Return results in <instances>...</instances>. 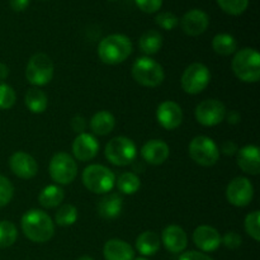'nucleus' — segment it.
<instances>
[{
  "label": "nucleus",
  "mask_w": 260,
  "mask_h": 260,
  "mask_svg": "<svg viewBox=\"0 0 260 260\" xmlns=\"http://www.w3.org/2000/svg\"><path fill=\"white\" fill-rule=\"evenodd\" d=\"M161 243L170 253H182L188 245V236L185 231L178 225H170L161 233Z\"/></svg>",
  "instance_id": "18"
},
{
  "label": "nucleus",
  "mask_w": 260,
  "mask_h": 260,
  "mask_svg": "<svg viewBox=\"0 0 260 260\" xmlns=\"http://www.w3.org/2000/svg\"><path fill=\"white\" fill-rule=\"evenodd\" d=\"M218 7L230 15H240L246 10L249 0H216Z\"/></svg>",
  "instance_id": "32"
},
{
  "label": "nucleus",
  "mask_w": 260,
  "mask_h": 260,
  "mask_svg": "<svg viewBox=\"0 0 260 260\" xmlns=\"http://www.w3.org/2000/svg\"><path fill=\"white\" fill-rule=\"evenodd\" d=\"M189 156L201 167H213L220 159V150L216 142L207 136H197L188 147Z\"/></svg>",
  "instance_id": "8"
},
{
  "label": "nucleus",
  "mask_w": 260,
  "mask_h": 260,
  "mask_svg": "<svg viewBox=\"0 0 260 260\" xmlns=\"http://www.w3.org/2000/svg\"><path fill=\"white\" fill-rule=\"evenodd\" d=\"M170 149L162 140H150L142 146L141 156L147 164L161 165L168 160Z\"/></svg>",
  "instance_id": "19"
},
{
  "label": "nucleus",
  "mask_w": 260,
  "mask_h": 260,
  "mask_svg": "<svg viewBox=\"0 0 260 260\" xmlns=\"http://www.w3.org/2000/svg\"><path fill=\"white\" fill-rule=\"evenodd\" d=\"M116 183L119 192L128 196L139 192L140 187H141V180H140L139 175L132 172L122 173L118 177V179L116 180Z\"/></svg>",
  "instance_id": "29"
},
{
  "label": "nucleus",
  "mask_w": 260,
  "mask_h": 260,
  "mask_svg": "<svg viewBox=\"0 0 260 260\" xmlns=\"http://www.w3.org/2000/svg\"><path fill=\"white\" fill-rule=\"evenodd\" d=\"M131 73L135 81L146 88H156L165 79L162 66L149 56L137 58L132 65Z\"/></svg>",
  "instance_id": "4"
},
{
  "label": "nucleus",
  "mask_w": 260,
  "mask_h": 260,
  "mask_svg": "<svg viewBox=\"0 0 260 260\" xmlns=\"http://www.w3.org/2000/svg\"><path fill=\"white\" fill-rule=\"evenodd\" d=\"M134 260H149V259L145 258V256H140V258H136V259H134Z\"/></svg>",
  "instance_id": "46"
},
{
  "label": "nucleus",
  "mask_w": 260,
  "mask_h": 260,
  "mask_svg": "<svg viewBox=\"0 0 260 260\" xmlns=\"http://www.w3.org/2000/svg\"><path fill=\"white\" fill-rule=\"evenodd\" d=\"M194 114L198 123L206 127H213L225 119L226 107L217 99H206L198 104Z\"/></svg>",
  "instance_id": "11"
},
{
  "label": "nucleus",
  "mask_w": 260,
  "mask_h": 260,
  "mask_svg": "<svg viewBox=\"0 0 260 260\" xmlns=\"http://www.w3.org/2000/svg\"><path fill=\"white\" fill-rule=\"evenodd\" d=\"M240 119H241L240 114H239L236 111H231L230 113L228 114V122H229V123L236 124V123H239V122H240Z\"/></svg>",
  "instance_id": "43"
},
{
  "label": "nucleus",
  "mask_w": 260,
  "mask_h": 260,
  "mask_svg": "<svg viewBox=\"0 0 260 260\" xmlns=\"http://www.w3.org/2000/svg\"><path fill=\"white\" fill-rule=\"evenodd\" d=\"M71 128L76 134H83L86 128V119L83 116H75L71 119Z\"/></svg>",
  "instance_id": "40"
},
{
  "label": "nucleus",
  "mask_w": 260,
  "mask_h": 260,
  "mask_svg": "<svg viewBox=\"0 0 260 260\" xmlns=\"http://www.w3.org/2000/svg\"><path fill=\"white\" fill-rule=\"evenodd\" d=\"M238 161L239 168L244 173L250 175H258L260 173V154L259 147L255 145H248L243 149L238 150Z\"/></svg>",
  "instance_id": "20"
},
{
  "label": "nucleus",
  "mask_w": 260,
  "mask_h": 260,
  "mask_svg": "<svg viewBox=\"0 0 260 260\" xmlns=\"http://www.w3.org/2000/svg\"><path fill=\"white\" fill-rule=\"evenodd\" d=\"M10 8L14 12H23L29 5V0H10Z\"/></svg>",
  "instance_id": "42"
},
{
  "label": "nucleus",
  "mask_w": 260,
  "mask_h": 260,
  "mask_svg": "<svg viewBox=\"0 0 260 260\" xmlns=\"http://www.w3.org/2000/svg\"><path fill=\"white\" fill-rule=\"evenodd\" d=\"M179 260H213L210 255L202 253V251H187L179 256Z\"/></svg>",
  "instance_id": "39"
},
{
  "label": "nucleus",
  "mask_w": 260,
  "mask_h": 260,
  "mask_svg": "<svg viewBox=\"0 0 260 260\" xmlns=\"http://www.w3.org/2000/svg\"><path fill=\"white\" fill-rule=\"evenodd\" d=\"M221 238L217 230L212 226L202 225L198 226L193 233V243L200 250L205 253H211L220 248Z\"/></svg>",
  "instance_id": "16"
},
{
  "label": "nucleus",
  "mask_w": 260,
  "mask_h": 260,
  "mask_svg": "<svg viewBox=\"0 0 260 260\" xmlns=\"http://www.w3.org/2000/svg\"><path fill=\"white\" fill-rule=\"evenodd\" d=\"M17 94L14 89L5 83H0V109H10L15 104Z\"/></svg>",
  "instance_id": "34"
},
{
  "label": "nucleus",
  "mask_w": 260,
  "mask_h": 260,
  "mask_svg": "<svg viewBox=\"0 0 260 260\" xmlns=\"http://www.w3.org/2000/svg\"><path fill=\"white\" fill-rule=\"evenodd\" d=\"M211 81V73L210 69L201 62L190 63L184 70L182 75V84L183 90L187 94H200L205 90Z\"/></svg>",
  "instance_id": "10"
},
{
  "label": "nucleus",
  "mask_w": 260,
  "mask_h": 260,
  "mask_svg": "<svg viewBox=\"0 0 260 260\" xmlns=\"http://www.w3.org/2000/svg\"><path fill=\"white\" fill-rule=\"evenodd\" d=\"M254 197V187L245 177H238L229 183L226 188V198L235 207H246Z\"/></svg>",
  "instance_id": "12"
},
{
  "label": "nucleus",
  "mask_w": 260,
  "mask_h": 260,
  "mask_svg": "<svg viewBox=\"0 0 260 260\" xmlns=\"http://www.w3.org/2000/svg\"><path fill=\"white\" fill-rule=\"evenodd\" d=\"M63 198H65V192L62 188L52 184L47 185L41 190L40 196H38V202L45 208H55L62 203Z\"/></svg>",
  "instance_id": "25"
},
{
  "label": "nucleus",
  "mask_w": 260,
  "mask_h": 260,
  "mask_svg": "<svg viewBox=\"0 0 260 260\" xmlns=\"http://www.w3.org/2000/svg\"><path fill=\"white\" fill-rule=\"evenodd\" d=\"M236 78L244 83H256L260 79V55L254 48L245 47L235 53L231 62Z\"/></svg>",
  "instance_id": "3"
},
{
  "label": "nucleus",
  "mask_w": 260,
  "mask_h": 260,
  "mask_svg": "<svg viewBox=\"0 0 260 260\" xmlns=\"http://www.w3.org/2000/svg\"><path fill=\"white\" fill-rule=\"evenodd\" d=\"M90 129L96 136H106L111 134L116 126V118L113 114L108 111H99L91 117L90 119Z\"/></svg>",
  "instance_id": "23"
},
{
  "label": "nucleus",
  "mask_w": 260,
  "mask_h": 260,
  "mask_svg": "<svg viewBox=\"0 0 260 260\" xmlns=\"http://www.w3.org/2000/svg\"><path fill=\"white\" fill-rule=\"evenodd\" d=\"M136 5L145 13H156L161 8L162 0H135Z\"/></svg>",
  "instance_id": "38"
},
{
  "label": "nucleus",
  "mask_w": 260,
  "mask_h": 260,
  "mask_svg": "<svg viewBox=\"0 0 260 260\" xmlns=\"http://www.w3.org/2000/svg\"><path fill=\"white\" fill-rule=\"evenodd\" d=\"M140 50L145 53V55H155L161 50L162 46V36L159 30L150 29L146 30L144 35L140 37L139 40Z\"/></svg>",
  "instance_id": "26"
},
{
  "label": "nucleus",
  "mask_w": 260,
  "mask_h": 260,
  "mask_svg": "<svg viewBox=\"0 0 260 260\" xmlns=\"http://www.w3.org/2000/svg\"><path fill=\"white\" fill-rule=\"evenodd\" d=\"M22 231L28 240L33 243H47L55 234L52 218L42 210H29L20 220Z\"/></svg>",
  "instance_id": "1"
},
{
  "label": "nucleus",
  "mask_w": 260,
  "mask_h": 260,
  "mask_svg": "<svg viewBox=\"0 0 260 260\" xmlns=\"http://www.w3.org/2000/svg\"><path fill=\"white\" fill-rule=\"evenodd\" d=\"M24 103L32 113L40 114L43 113L47 108L48 99L45 91L38 88H30L28 89L24 95Z\"/></svg>",
  "instance_id": "27"
},
{
  "label": "nucleus",
  "mask_w": 260,
  "mask_h": 260,
  "mask_svg": "<svg viewBox=\"0 0 260 260\" xmlns=\"http://www.w3.org/2000/svg\"><path fill=\"white\" fill-rule=\"evenodd\" d=\"M103 255L106 260H134L135 250L121 239H111L104 244Z\"/></svg>",
  "instance_id": "22"
},
{
  "label": "nucleus",
  "mask_w": 260,
  "mask_h": 260,
  "mask_svg": "<svg viewBox=\"0 0 260 260\" xmlns=\"http://www.w3.org/2000/svg\"><path fill=\"white\" fill-rule=\"evenodd\" d=\"M76 220H78V208L70 203L61 206L55 215V222L62 228L74 225Z\"/></svg>",
  "instance_id": "30"
},
{
  "label": "nucleus",
  "mask_w": 260,
  "mask_h": 260,
  "mask_svg": "<svg viewBox=\"0 0 260 260\" xmlns=\"http://www.w3.org/2000/svg\"><path fill=\"white\" fill-rule=\"evenodd\" d=\"M99 142L90 134L78 135L73 142V154L79 161H89L98 155Z\"/></svg>",
  "instance_id": "17"
},
{
  "label": "nucleus",
  "mask_w": 260,
  "mask_h": 260,
  "mask_svg": "<svg viewBox=\"0 0 260 260\" xmlns=\"http://www.w3.org/2000/svg\"><path fill=\"white\" fill-rule=\"evenodd\" d=\"M55 66L50 56L46 53H36L29 58L25 68V78L35 86L47 85L53 78Z\"/></svg>",
  "instance_id": "7"
},
{
  "label": "nucleus",
  "mask_w": 260,
  "mask_h": 260,
  "mask_svg": "<svg viewBox=\"0 0 260 260\" xmlns=\"http://www.w3.org/2000/svg\"><path fill=\"white\" fill-rule=\"evenodd\" d=\"M9 168L13 174L22 179H32L38 172V164L35 157L24 151H17L10 156Z\"/></svg>",
  "instance_id": "13"
},
{
  "label": "nucleus",
  "mask_w": 260,
  "mask_h": 260,
  "mask_svg": "<svg viewBox=\"0 0 260 260\" xmlns=\"http://www.w3.org/2000/svg\"><path fill=\"white\" fill-rule=\"evenodd\" d=\"M18 239V230L10 221H0V249L12 246Z\"/></svg>",
  "instance_id": "31"
},
{
  "label": "nucleus",
  "mask_w": 260,
  "mask_h": 260,
  "mask_svg": "<svg viewBox=\"0 0 260 260\" xmlns=\"http://www.w3.org/2000/svg\"><path fill=\"white\" fill-rule=\"evenodd\" d=\"M160 244L161 240L154 231H145L136 239V249L142 256L155 255L159 251Z\"/></svg>",
  "instance_id": "24"
},
{
  "label": "nucleus",
  "mask_w": 260,
  "mask_h": 260,
  "mask_svg": "<svg viewBox=\"0 0 260 260\" xmlns=\"http://www.w3.org/2000/svg\"><path fill=\"white\" fill-rule=\"evenodd\" d=\"M210 24V18L207 13L201 9H192L185 13L180 20V27L185 35L190 37H197L207 30Z\"/></svg>",
  "instance_id": "15"
},
{
  "label": "nucleus",
  "mask_w": 260,
  "mask_h": 260,
  "mask_svg": "<svg viewBox=\"0 0 260 260\" xmlns=\"http://www.w3.org/2000/svg\"><path fill=\"white\" fill-rule=\"evenodd\" d=\"M212 48L217 55L230 56L236 52L238 43L235 38L229 33H218L213 37Z\"/></svg>",
  "instance_id": "28"
},
{
  "label": "nucleus",
  "mask_w": 260,
  "mask_h": 260,
  "mask_svg": "<svg viewBox=\"0 0 260 260\" xmlns=\"http://www.w3.org/2000/svg\"><path fill=\"white\" fill-rule=\"evenodd\" d=\"M221 151L223 152L228 156H231V155H235L238 152V145L234 141H225L221 146Z\"/></svg>",
  "instance_id": "41"
},
{
  "label": "nucleus",
  "mask_w": 260,
  "mask_h": 260,
  "mask_svg": "<svg viewBox=\"0 0 260 260\" xmlns=\"http://www.w3.org/2000/svg\"><path fill=\"white\" fill-rule=\"evenodd\" d=\"M156 118L165 129L178 128L183 122L182 107L173 101L162 102L156 109Z\"/></svg>",
  "instance_id": "14"
},
{
  "label": "nucleus",
  "mask_w": 260,
  "mask_h": 260,
  "mask_svg": "<svg viewBox=\"0 0 260 260\" xmlns=\"http://www.w3.org/2000/svg\"><path fill=\"white\" fill-rule=\"evenodd\" d=\"M14 187L7 177L0 174V208L5 207L12 201Z\"/></svg>",
  "instance_id": "35"
},
{
  "label": "nucleus",
  "mask_w": 260,
  "mask_h": 260,
  "mask_svg": "<svg viewBox=\"0 0 260 260\" xmlns=\"http://www.w3.org/2000/svg\"><path fill=\"white\" fill-rule=\"evenodd\" d=\"M245 231L255 241L260 240V212L253 211L245 217Z\"/></svg>",
  "instance_id": "33"
},
{
  "label": "nucleus",
  "mask_w": 260,
  "mask_h": 260,
  "mask_svg": "<svg viewBox=\"0 0 260 260\" xmlns=\"http://www.w3.org/2000/svg\"><path fill=\"white\" fill-rule=\"evenodd\" d=\"M123 208V198L117 193H107L96 205L98 215L104 220H113L118 217Z\"/></svg>",
  "instance_id": "21"
},
{
  "label": "nucleus",
  "mask_w": 260,
  "mask_h": 260,
  "mask_svg": "<svg viewBox=\"0 0 260 260\" xmlns=\"http://www.w3.org/2000/svg\"><path fill=\"white\" fill-rule=\"evenodd\" d=\"M155 23H156L159 27H161L165 30H172L179 24V19L175 14L170 12H164L159 13V14L155 17Z\"/></svg>",
  "instance_id": "36"
},
{
  "label": "nucleus",
  "mask_w": 260,
  "mask_h": 260,
  "mask_svg": "<svg viewBox=\"0 0 260 260\" xmlns=\"http://www.w3.org/2000/svg\"><path fill=\"white\" fill-rule=\"evenodd\" d=\"M241 243H243V239L235 231H229V233L225 234L223 238H221V244H223L226 248L231 249V250L240 248Z\"/></svg>",
  "instance_id": "37"
},
{
  "label": "nucleus",
  "mask_w": 260,
  "mask_h": 260,
  "mask_svg": "<svg viewBox=\"0 0 260 260\" xmlns=\"http://www.w3.org/2000/svg\"><path fill=\"white\" fill-rule=\"evenodd\" d=\"M50 175L57 184H71L78 175V165L75 159L68 152H57L50 161Z\"/></svg>",
  "instance_id": "9"
},
{
  "label": "nucleus",
  "mask_w": 260,
  "mask_h": 260,
  "mask_svg": "<svg viewBox=\"0 0 260 260\" xmlns=\"http://www.w3.org/2000/svg\"><path fill=\"white\" fill-rule=\"evenodd\" d=\"M106 157L111 164L116 167H127L131 164L137 155V149L131 139L124 136L113 137L104 150Z\"/></svg>",
  "instance_id": "6"
},
{
  "label": "nucleus",
  "mask_w": 260,
  "mask_h": 260,
  "mask_svg": "<svg viewBox=\"0 0 260 260\" xmlns=\"http://www.w3.org/2000/svg\"><path fill=\"white\" fill-rule=\"evenodd\" d=\"M9 76V68L5 63L0 62V81L5 80Z\"/></svg>",
  "instance_id": "44"
},
{
  "label": "nucleus",
  "mask_w": 260,
  "mask_h": 260,
  "mask_svg": "<svg viewBox=\"0 0 260 260\" xmlns=\"http://www.w3.org/2000/svg\"><path fill=\"white\" fill-rule=\"evenodd\" d=\"M76 260H94V259L91 258V256L84 255V256H80V258H79V259H76Z\"/></svg>",
  "instance_id": "45"
},
{
  "label": "nucleus",
  "mask_w": 260,
  "mask_h": 260,
  "mask_svg": "<svg viewBox=\"0 0 260 260\" xmlns=\"http://www.w3.org/2000/svg\"><path fill=\"white\" fill-rule=\"evenodd\" d=\"M132 53V42L124 35H109L101 41L98 56L107 65H118Z\"/></svg>",
  "instance_id": "2"
},
{
  "label": "nucleus",
  "mask_w": 260,
  "mask_h": 260,
  "mask_svg": "<svg viewBox=\"0 0 260 260\" xmlns=\"http://www.w3.org/2000/svg\"><path fill=\"white\" fill-rule=\"evenodd\" d=\"M81 179L86 189L95 194H107L116 184L114 173L104 165L99 164L88 165L84 169Z\"/></svg>",
  "instance_id": "5"
},
{
  "label": "nucleus",
  "mask_w": 260,
  "mask_h": 260,
  "mask_svg": "<svg viewBox=\"0 0 260 260\" xmlns=\"http://www.w3.org/2000/svg\"><path fill=\"white\" fill-rule=\"evenodd\" d=\"M112 2H113V0H112Z\"/></svg>",
  "instance_id": "47"
}]
</instances>
